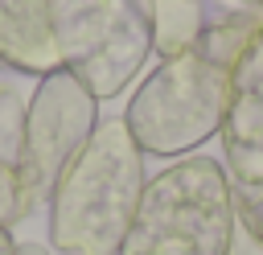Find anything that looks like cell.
<instances>
[{
    "mask_svg": "<svg viewBox=\"0 0 263 255\" xmlns=\"http://www.w3.org/2000/svg\"><path fill=\"white\" fill-rule=\"evenodd\" d=\"M218 140L230 185H263V21L247 33L230 62Z\"/></svg>",
    "mask_w": 263,
    "mask_h": 255,
    "instance_id": "obj_6",
    "label": "cell"
},
{
    "mask_svg": "<svg viewBox=\"0 0 263 255\" xmlns=\"http://www.w3.org/2000/svg\"><path fill=\"white\" fill-rule=\"evenodd\" d=\"M12 255H49V251H45L41 243H16V251H12Z\"/></svg>",
    "mask_w": 263,
    "mask_h": 255,
    "instance_id": "obj_11",
    "label": "cell"
},
{
    "mask_svg": "<svg viewBox=\"0 0 263 255\" xmlns=\"http://www.w3.org/2000/svg\"><path fill=\"white\" fill-rule=\"evenodd\" d=\"M230 189H234V218L263 247V185H230Z\"/></svg>",
    "mask_w": 263,
    "mask_h": 255,
    "instance_id": "obj_9",
    "label": "cell"
},
{
    "mask_svg": "<svg viewBox=\"0 0 263 255\" xmlns=\"http://www.w3.org/2000/svg\"><path fill=\"white\" fill-rule=\"evenodd\" d=\"M25 210H21V181H16V169L12 165H0V226H12L21 222Z\"/></svg>",
    "mask_w": 263,
    "mask_h": 255,
    "instance_id": "obj_10",
    "label": "cell"
},
{
    "mask_svg": "<svg viewBox=\"0 0 263 255\" xmlns=\"http://www.w3.org/2000/svg\"><path fill=\"white\" fill-rule=\"evenodd\" d=\"M12 251H16V243H12L8 226H0V255H12Z\"/></svg>",
    "mask_w": 263,
    "mask_h": 255,
    "instance_id": "obj_12",
    "label": "cell"
},
{
    "mask_svg": "<svg viewBox=\"0 0 263 255\" xmlns=\"http://www.w3.org/2000/svg\"><path fill=\"white\" fill-rule=\"evenodd\" d=\"M99 128V99L70 74L49 70L37 78L29 103H25V140L16 160L21 181V210H37L49 202L58 177L74 160V152L86 144V136Z\"/></svg>",
    "mask_w": 263,
    "mask_h": 255,
    "instance_id": "obj_5",
    "label": "cell"
},
{
    "mask_svg": "<svg viewBox=\"0 0 263 255\" xmlns=\"http://www.w3.org/2000/svg\"><path fill=\"white\" fill-rule=\"evenodd\" d=\"M230 66L201 53L177 49L132 90L123 123L144 156H189L222 132Z\"/></svg>",
    "mask_w": 263,
    "mask_h": 255,
    "instance_id": "obj_3",
    "label": "cell"
},
{
    "mask_svg": "<svg viewBox=\"0 0 263 255\" xmlns=\"http://www.w3.org/2000/svg\"><path fill=\"white\" fill-rule=\"evenodd\" d=\"M49 37L62 70L115 99L156 45V0H49Z\"/></svg>",
    "mask_w": 263,
    "mask_h": 255,
    "instance_id": "obj_4",
    "label": "cell"
},
{
    "mask_svg": "<svg viewBox=\"0 0 263 255\" xmlns=\"http://www.w3.org/2000/svg\"><path fill=\"white\" fill-rule=\"evenodd\" d=\"M234 189L214 156H181L164 165L136 206L119 255H230Z\"/></svg>",
    "mask_w": 263,
    "mask_h": 255,
    "instance_id": "obj_2",
    "label": "cell"
},
{
    "mask_svg": "<svg viewBox=\"0 0 263 255\" xmlns=\"http://www.w3.org/2000/svg\"><path fill=\"white\" fill-rule=\"evenodd\" d=\"M25 103L16 95V86L0 82V165H12L21 160V140H25Z\"/></svg>",
    "mask_w": 263,
    "mask_h": 255,
    "instance_id": "obj_8",
    "label": "cell"
},
{
    "mask_svg": "<svg viewBox=\"0 0 263 255\" xmlns=\"http://www.w3.org/2000/svg\"><path fill=\"white\" fill-rule=\"evenodd\" d=\"M0 62L37 78L58 70L49 37V0H0Z\"/></svg>",
    "mask_w": 263,
    "mask_h": 255,
    "instance_id": "obj_7",
    "label": "cell"
},
{
    "mask_svg": "<svg viewBox=\"0 0 263 255\" xmlns=\"http://www.w3.org/2000/svg\"><path fill=\"white\" fill-rule=\"evenodd\" d=\"M144 185V152L123 115L99 119L49 193V243L62 255H119Z\"/></svg>",
    "mask_w": 263,
    "mask_h": 255,
    "instance_id": "obj_1",
    "label": "cell"
}]
</instances>
